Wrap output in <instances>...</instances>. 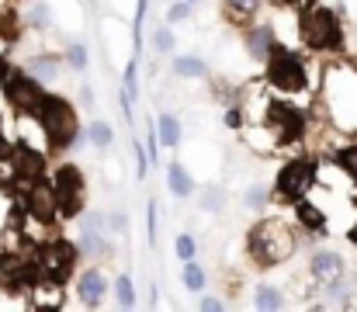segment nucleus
Returning <instances> with one entry per match:
<instances>
[{
  "mask_svg": "<svg viewBox=\"0 0 357 312\" xmlns=\"http://www.w3.org/2000/svg\"><path fill=\"white\" fill-rule=\"evenodd\" d=\"M250 257L260 267H278L295 253V229L284 218H260L250 229V243H246Z\"/></svg>",
  "mask_w": 357,
  "mask_h": 312,
  "instance_id": "f257e3e1",
  "label": "nucleus"
},
{
  "mask_svg": "<svg viewBox=\"0 0 357 312\" xmlns=\"http://www.w3.org/2000/svg\"><path fill=\"white\" fill-rule=\"evenodd\" d=\"M35 114H38V125H42L49 146H56V149H70V146H73V139H77V132H80V121H77L73 107L63 101V98L45 94Z\"/></svg>",
  "mask_w": 357,
  "mask_h": 312,
  "instance_id": "f03ea898",
  "label": "nucleus"
},
{
  "mask_svg": "<svg viewBox=\"0 0 357 312\" xmlns=\"http://www.w3.org/2000/svg\"><path fill=\"white\" fill-rule=\"evenodd\" d=\"M264 66H267V80H271V87L281 91V94H298V91L309 84L305 63H302L291 49H284L281 42L274 45V52H271V59H267Z\"/></svg>",
  "mask_w": 357,
  "mask_h": 312,
  "instance_id": "7ed1b4c3",
  "label": "nucleus"
},
{
  "mask_svg": "<svg viewBox=\"0 0 357 312\" xmlns=\"http://www.w3.org/2000/svg\"><path fill=\"white\" fill-rule=\"evenodd\" d=\"M302 42L309 49H337L340 45V24H337V14L326 10V7H312L302 14Z\"/></svg>",
  "mask_w": 357,
  "mask_h": 312,
  "instance_id": "20e7f679",
  "label": "nucleus"
},
{
  "mask_svg": "<svg viewBox=\"0 0 357 312\" xmlns=\"http://www.w3.org/2000/svg\"><path fill=\"white\" fill-rule=\"evenodd\" d=\"M312 184H316V167L309 160H291V163L281 167L278 184H274V195L281 202H302Z\"/></svg>",
  "mask_w": 357,
  "mask_h": 312,
  "instance_id": "39448f33",
  "label": "nucleus"
},
{
  "mask_svg": "<svg viewBox=\"0 0 357 312\" xmlns=\"http://www.w3.org/2000/svg\"><path fill=\"white\" fill-rule=\"evenodd\" d=\"M56 198H59V208L66 215H80V198H84V174L77 167H59L56 170Z\"/></svg>",
  "mask_w": 357,
  "mask_h": 312,
  "instance_id": "423d86ee",
  "label": "nucleus"
},
{
  "mask_svg": "<svg viewBox=\"0 0 357 312\" xmlns=\"http://www.w3.org/2000/svg\"><path fill=\"white\" fill-rule=\"evenodd\" d=\"M3 87H7L10 104L21 107V111H38V104H42V98H45L42 80H35L31 73H10V80H7Z\"/></svg>",
  "mask_w": 357,
  "mask_h": 312,
  "instance_id": "0eeeda50",
  "label": "nucleus"
},
{
  "mask_svg": "<svg viewBox=\"0 0 357 312\" xmlns=\"http://www.w3.org/2000/svg\"><path fill=\"white\" fill-rule=\"evenodd\" d=\"M309 271H312V278H316L319 285L333 288V285H340V278H344V257H340L337 250H316L312 260H309Z\"/></svg>",
  "mask_w": 357,
  "mask_h": 312,
  "instance_id": "6e6552de",
  "label": "nucleus"
},
{
  "mask_svg": "<svg viewBox=\"0 0 357 312\" xmlns=\"http://www.w3.org/2000/svg\"><path fill=\"white\" fill-rule=\"evenodd\" d=\"M108 295V274L101 267H87L80 278H77V299L87 306V309H98Z\"/></svg>",
  "mask_w": 357,
  "mask_h": 312,
  "instance_id": "1a4fd4ad",
  "label": "nucleus"
},
{
  "mask_svg": "<svg viewBox=\"0 0 357 312\" xmlns=\"http://www.w3.org/2000/svg\"><path fill=\"white\" fill-rule=\"evenodd\" d=\"M73 264H77V250H73L70 243H52V246L45 250V257H42V267H45L49 281H56V285L73 271Z\"/></svg>",
  "mask_w": 357,
  "mask_h": 312,
  "instance_id": "9d476101",
  "label": "nucleus"
},
{
  "mask_svg": "<svg viewBox=\"0 0 357 312\" xmlns=\"http://www.w3.org/2000/svg\"><path fill=\"white\" fill-rule=\"evenodd\" d=\"M271 125H274V132H278L281 142H291V139L302 135L305 118H302V111H295L291 104H274V107H271Z\"/></svg>",
  "mask_w": 357,
  "mask_h": 312,
  "instance_id": "9b49d317",
  "label": "nucleus"
},
{
  "mask_svg": "<svg viewBox=\"0 0 357 312\" xmlns=\"http://www.w3.org/2000/svg\"><path fill=\"white\" fill-rule=\"evenodd\" d=\"M274 45L278 42H274V28L271 24H257V28L246 31V52L253 56V63H267Z\"/></svg>",
  "mask_w": 357,
  "mask_h": 312,
  "instance_id": "f8f14e48",
  "label": "nucleus"
},
{
  "mask_svg": "<svg viewBox=\"0 0 357 312\" xmlns=\"http://www.w3.org/2000/svg\"><path fill=\"white\" fill-rule=\"evenodd\" d=\"M195 177H191V170L181 163V160H170L167 163V191L174 195V198H191L195 195Z\"/></svg>",
  "mask_w": 357,
  "mask_h": 312,
  "instance_id": "ddd939ff",
  "label": "nucleus"
},
{
  "mask_svg": "<svg viewBox=\"0 0 357 312\" xmlns=\"http://www.w3.org/2000/svg\"><path fill=\"white\" fill-rule=\"evenodd\" d=\"M31 211L38 218H52L59 211V198H56V188L52 184H31V198H28Z\"/></svg>",
  "mask_w": 357,
  "mask_h": 312,
  "instance_id": "4468645a",
  "label": "nucleus"
},
{
  "mask_svg": "<svg viewBox=\"0 0 357 312\" xmlns=\"http://www.w3.org/2000/svg\"><path fill=\"white\" fill-rule=\"evenodd\" d=\"M260 3H264V0H222V14H226L229 24L243 28V24L253 21V14L260 10Z\"/></svg>",
  "mask_w": 357,
  "mask_h": 312,
  "instance_id": "2eb2a0df",
  "label": "nucleus"
},
{
  "mask_svg": "<svg viewBox=\"0 0 357 312\" xmlns=\"http://www.w3.org/2000/svg\"><path fill=\"white\" fill-rule=\"evenodd\" d=\"M59 63H63L59 56H31L24 63V73H31L42 84H52V80H59Z\"/></svg>",
  "mask_w": 357,
  "mask_h": 312,
  "instance_id": "dca6fc26",
  "label": "nucleus"
},
{
  "mask_svg": "<svg viewBox=\"0 0 357 312\" xmlns=\"http://www.w3.org/2000/svg\"><path fill=\"white\" fill-rule=\"evenodd\" d=\"M156 135H160V146H163V149H177V146H181V135H184L181 118L170 114V111H163V114L156 118Z\"/></svg>",
  "mask_w": 357,
  "mask_h": 312,
  "instance_id": "f3484780",
  "label": "nucleus"
},
{
  "mask_svg": "<svg viewBox=\"0 0 357 312\" xmlns=\"http://www.w3.org/2000/svg\"><path fill=\"white\" fill-rule=\"evenodd\" d=\"M170 70H174V77L198 80V77L208 73V63H205L202 56H174V59H170Z\"/></svg>",
  "mask_w": 357,
  "mask_h": 312,
  "instance_id": "a211bd4d",
  "label": "nucleus"
},
{
  "mask_svg": "<svg viewBox=\"0 0 357 312\" xmlns=\"http://www.w3.org/2000/svg\"><path fill=\"white\" fill-rule=\"evenodd\" d=\"M77 250L84 253V257H105V250H108V243H105V236L98 232V229H80V239H77Z\"/></svg>",
  "mask_w": 357,
  "mask_h": 312,
  "instance_id": "6ab92c4d",
  "label": "nucleus"
},
{
  "mask_svg": "<svg viewBox=\"0 0 357 312\" xmlns=\"http://www.w3.org/2000/svg\"><path fill=\"white\" fill-rule=\"evenodd\" d=\"M87 142H91L94 149H112V146H115V128H112L108 121H91V125H87Z\"/></svg>",
  "mask_w": 357,
  "mask_h": 312,
  "instance_id": "aec40b11",
  "label": "nucleus"
},
{
  "mask_svg": "<svg viewBox=\"0 0 357 312\" xmlns=\"http://www.w3.org/2000/svg\"><path fill=\"white\" fill-rule=\"evenodd\" d=\"M17 174H21L24 181H38V174H42V153L21 149V153H17Z\"/></svg>",
  "mask_w": 357,
  "mask_h": 312,
  "instance_id": "412c9836",
  "label": "nucleus"
},
{
  "mask_svg": "<svg viewBox=\"0 0 357 312\" xmlns=\"http://www.w3.org/2000/svg\"><path fill=\"white\" fill-rule=\"evenodd\" d=\"M184 288L188 292H195V295H202L205 292V267L198 264V257H191V260H184Z\"/></svg>",
  "mask_w": 357,
  "mask_h": 312,
  "instance_id": "4be33fe9",
  "label": "nucleus"
},
{
  "mask_svg": "<svg viewBox=\"0 0 357 312\" xmlns=\"http://www.w3.org/2000/svg\"><path fill=\"white\" fill-rule=\"evenodd\" d=\"M253 306L264 312H274L284 306V295H281V288H274V285H260L257 295H253Z\"/></svg>",
  "mask_w": 357,
  "mask_h": 312,
  "instance_id": "5701e85b",
  "label": "nucleus"
},
{
  "mask_svg": "<svg viewBox=\"0 0 357 312\" xmlns=\"http://www.w3.org/2000/svg\"><path fill=\"white\" fill-rule=\"evenodd\" d=\"M295 211H298V222H302V225H309V229H316V232H323V229H326L323 211L312 205V202H305V198H302V202H295Z\"/></svg>",
  "mask_w": 357,
  "mask_h": 312,
  "instance_id": "b1692460",
  "label": "nucleus"
},
{
  "mask_svg": "<svg viewBox=\"0 0 357 312\" xmlns=\"http://www.w3.org/2000/svg\"><path fill=\"white\" fill-rule=\"evenodd\" d=\"M198 205L205 208V211H222V208H226V188H222V184L202 188V191H198Z\"/></svg>",
  "mask_w": 357,
  "mask_h": 312,
  "instance_id": "393cba45",
  "label": "nucleus"
},
{
  "mask_svg": "<svg viewBox=\"0 0 357 312\" xmlns=\"http://www.w3.org/2000/svg\"><path fill=\"white\" fill-rule=\"evenodd\" d=\"M115 299H119V306L121 309H135V285H132V278L128 274H119L115 278Z\"/></svg>",
  "mask_w": 357,
  "mask_h": 312,
  "instance_id": "a878e982",
  "label": "nucleus"
},
{
  "mask_svg": "<svg viewBox=\"0 0 357 312\" xmlns=\"http://www.w3.org/2000/svg\"><path fill=\"white\" fill-rule=\"evenodd\" d=\"M149 14V0H135V14H132V42H135V56L142 52V24Z\"/></svg>",
  "mask_w": 357,
  "mask_h": 312,
  "instance_id": "bb28decb",
  "label": "nucleus"
},
{
  "mask_svg": "<svg viewBox=\"0 0 357 312\" xmlns=\"http://www.w3.org/2000/svg\"><path fill=\"white\" fill-rule=\"evenodd\" d=\"M121 87H125V94H128L132 101H139V56H132V59H128L125 77H121Z\"/></svg>",
  "mask_w": 357,
  "mask_h": 312,
  "instance_id": "cd10ccee",
  "label": "nucleus"
},
{
  "mask_svg": "<svg viewBox=\"0 0 357 312\" xmlns=\"http://www.w3.org/2000/svg\"><path fill=\"white\" fill-rule=\"evenodd\" d=\"M66 63H70V70H87V63H91L87 45L84 42H70L66 45Z\"/></svg>",
  "mask_w": 357,
  "mask_h": 312,
  "instance_id": "c85d7f7f",
  "label": "nucleus"
},
{
  "mask_svg": "<svg viewBox=\"0 0 357 312\" xmlns=\"http://www.w3.org/2000/svg\"><path fill=\"white\" fill-rule=\"evenodd\" d=\"M174 42H177V38H174V24H160V28L153 31V49H156L160 56H167V52L174 49Z\"/></svg>",
  "mask_w": 357,
  "mask_h": 312,
  "instance_id": "c756f323",
  "label": "nucleus"
},
{
  "mask_svg": "<svg viewBox=\"0 0 357 312\" xmlns=\"http://www.w3.org/2000/svg\"><path fill=\"white\" fill-rule=\"evenodd\" d=\"M132 153H135V174H139V181H146L149 177V170H153V160H149V149L135 139L132 142Z\"/></svg>",
  "mask_w": 357,
  "mask_h": 312,
  "instance_id": "7c9ffc66",
  "label": "nucleus"
},
{
  "mask_svg": "<svg viewBox=\"0 0 357 312\" xmlns=\"http://www.w3.org/2000/svg\"><path fill=\"white\" fill-rule=\"evenodd\" d=\"M271 202V191L264 188V184H253V188H246V195H243V205L246 208H267Z\"/></svg>",
  "mask_w": 357,
  "mask_h": 312,
  "instance_id": "2f4dec72",
  "label": "nucleus"
},
{
  "mask_svg": "<svg viewBox=\"0 0 357 312\" xmlns=\"http://www.w3.org/2000/svg\"><path fill=\"white\" fill-rule=\"evenodd\" d=\"M174 250H177L181 264H184V260H191V257H198V243H195V236H191V232H181V236H177V243H174Z\"/></svg>",
  "mask_w": 357,
  "mask_h": 312,
  "instance_id": "473e14b6",
  "label": "nucleus"
},
{
  "mask_svg": "<svg viewBox=\"0 0 357 312\" xmlns=\"http://www.w3.org/2000/svg\"><path fill=\"white\" fill-rule=\"evenodd\" d=\"M188 17H191V0H177V3L167 7V24H181Z\"/></svg>",
  "mask_w": 357,
  "mask_h": 312,
  "instance_id": "72a5a7b5",
  "label": "nucleus"
},
{
  "mask_svg": "<svg viewBox=\"0 0 357 312\" xmlns=\"http://www.w3.org/2000/svg\"><path fill=\"white\" fill-rule=\"evenodd\" d=\"M337 160H340V167H344V170H347V174H351V177L357 181V146L340 149V156H337Z\"/></svg>",
  "mask_w": 357,
  "mask_h": 312,
  "instance_id": "f704fd0d",
  "label": "nucleus"
},
{
  "mask_svg": "<svg viewBox=\"0 0 357 312\" xmlns=\"http://www.w3.org/2000/svg\"><path fill=\"white\" fill-rule=\"evenodd\" d=\"M28 21H31L35 28H49V21H52V17H49V7H45V3H31Z\"/></svg>",
  "mask_w": 357,
  "mask_h": 312,
  "instance_id": "c9c22d12",
  "label": "nucleus"
},
{
  "mask_svg": "<svg viewBox=\"0 0 357 312\" xmlns=\"http://www.w3.org/2000/svg\"><path fill=\"white\" fill-rule=\"evenodd\" d=\"M80 229H98V232H101V229H105V215H101V211H91V208L80 211Z\"/></svg>",
  "mask_w": 357,
  "mask_h": 312,
  "instance_id": "e433bc0d",
  "label": "nucleus"
},
{
  "mask_svg": "<svg viewBox=\"0 0 357 312\" xmlns=\"http://www.w3.org/2000/svg\"><path fill=\"white\" fill-rule=\"evenodd\" d=\"M198 309H202V312H226V299H215V295H198Z\"/></svg>",
  "mask_w": 357,
  "mask_h": 312,
  "instance_id": "4c0bfd02",
  "label": "nucleus"
},
{
  "mask_svg": "<svg viewBox=\"0 0 357 312\" xmlns=\"http://www.w3.org/2000/svg\"><path fill=\"white\" fill-rule=\"evenodd\" d=\"M222 125H226V128H233V132H236V128H243V107H236V104H233V107H226Z\"/></svg>",
  "mask_w": 357,
  "mask_h": 312,
  "instance_id": "58836bf2",
  "label": "nucleus"
},
{
  "mask_svg": "<svg viewBox=\"0 0 357 312\" xmlns=\"http://www.w3.org/2000/svg\"><path fill=\"white\" fill-rule=\"evenodd\" d=\"M146 239L156 243V202L146 205Z\"/></svg>",
  "mask_w": 357,
  "mask_h": 312,
  "instance_id": "ea45409f",
  "label": "nucleus"
},
{
  "mask_svg": "<svg viewBox=\"0 0 357 312\" xmlns=\"http://www.w3.org/2000/svg\"><path fill=\"white\" fill-rule=\"evenodd\" d=\"M10 73H14V70L7 66V59H0V84H7V80H10Z\"/></svg>",
  "mask_w": 357,
  "mask_h": 312,
  "instance_id": "a19ab883",
  "label": "nucleus"
},
{
  "mask_svg": "<svg viewBox=\"0 0 357 312\" xmlns=\"http://www.w3.org/2000/svg\"><path fill=\"white\" fill-rule=\"evenodd\" d=\"M112 225H115V229H119V232H125V215H112Z\"/></svg>",
  "mask_w": 357,
  "mask_h": 312,
  "instance_id": "79ce46f5",
  "label": "nucleus"
},
{
  "mask_svg": "<svg viewBox=\"0 0 357 312\" xmlns=\"http://www.w3.org/2000/svg\"><path fill=\"white\" fill-rule=\"evenodd\" d=\"M80 98H84V104H94V91H91V87H84V91H80Z\"/></svg>",
  "mask_w": 357,
  "mask_h": 312,
  "instance_id": "37998d69",
  "label": "nucleus"
},
{
  "mask_svg": "<svg viewBox=\"0 0 357 312\" xmlns=\"http://www.w3.org/2000/svg\"><path fill=\"white\" fill-rule=\"evenodd\" d=\"M284 3H298V0H284Z\"/></svg>",
  "mask_w": 357,
  "mask_h": 312,
  "instance_id": "c03bdc74",
  "label": "nucleus"
},
{
  "mask_svg": "<svg viewBox=\"0 0 357 312\" xmlns=\"http://www.w3.org/2000/svg\"><path fill=\"white\" fill-rule=\"evenodd\" d=\"M191 3H198V0H191Z\"/></svg>",
  "mask_w": 357,
  "mask_h": 312,
  "instance_id": "a18cd8bd",
  "label": "nucleus"
}]
</instances>
